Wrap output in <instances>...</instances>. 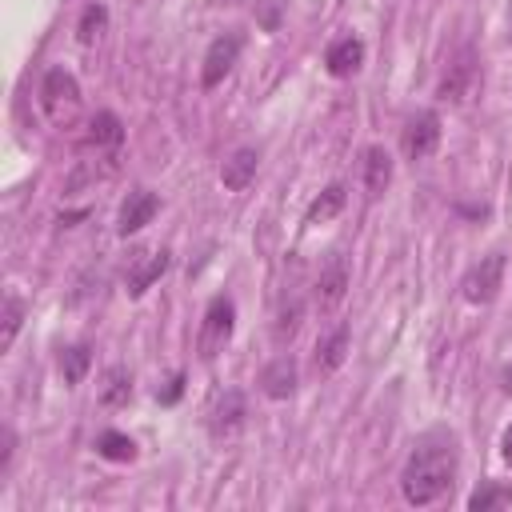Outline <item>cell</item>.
Here are the masks:
<instances>
[{
    "label": "cell",
    "instance_id": "5",
    "mask_svg": "<svg viewBox=\"0 0 512 512\" xmlns=\"http://www.w3.org/2000/svg\"><path fill=\"white\" fill-rule=\"evenodd\" d=\"M500 288H504V252L480 256V260L464 272V280H460V296H464L468 304H492Z\"/></svg>",
    "mask_w": 512,
    "mask_h": 512
},
{
    "label": "cell",
    "instance_id": "11",
    "mask_svg": "<svg viewBox=\"0 0 512 512\" xmlns=\"http://www.w3.org/2000/svg\"><path fill=\"white\" fill-rule=\"evenodd\" d=\"M344 292H348V260L344 256H332L320 268V280H316V308L320 312H336V304L344 300Z\"/></svg>",
    "mask_w": 512,
    "mask_h": 512
},
{
    "label": "cell",
    "instance_id": "16",
    "mask_svg": "<svg viewBox=\"0 0 512 512\" xmlns=\"http://www.w3.org/2000/svg\"><path fill=\"white\" fill-rule=\"evenodd\" d=\"M360 180H364L368 196H380V192L392 184V156H388L380 144L364 148V156H360Z\"/></svg>",
    "mask_w": 512,
    "mask_h": 512
},
{
    "label": "cell",
    "instance_id": "12",
    "mask_svg": "<svg viewBox=\"0 0 512 512\" xmlns=\"http://www.w3.org/2000/svg\"><path fill=\"white\" fill-rule=\"evenodd\" d=\"M344 356H348V324H336V328H328L316 340V348H312V372L316 376H332L344 364Z\"/></svg>",
    "mask_w": 512,
    "mask_h": 512
},
{
    "label": "cell",
    "instance_id": "3",
    "mask_svg": "<svg viewBox=\"0 0 512 512\" xmlns=\"http://www.w3.org/2000/svg\"><path fill=\"white\" fill-rule=\"evenodd\" d=\"M476 88H480V60H476L472 48H460V52L448 60V68H444V76H440V84H436V96H440L444 104H464V100L476 96Z\"/></svg>",
    "mask_w": 512,
    "mask_h": 512
},
{
    "label": "cell",
    "instance_id": "2",
    "mask_svg": "<svg viewBox=\"0 0 512 512\" xmlns=\"http://www.w3.org/2000/svg\"><path fill=\"white\" fill-rule=\"evenodd\" d=\"M232 328H236V304L232 296H212L208 308H204V320H200V360H216L224 352V344L232 340Z\"/></svg>",
    "mask_w": 512,
    "mask_h": 512
},
{
    "label": "cell",
    "instance_id": "19",
    "mask_svg": "<svg viewBox=\"0 0 512 512\" xmlns=\"http://www.w3.org/2000/svg\"><path fill=\"white\" fill-rule=\"evenodd\" d=\"M512 500V480H488V484H480L472 496H468V508L472 512H492V508H500V504H508Z\"/></svg>",
    "mask_w": 512,
    "mask_h": 512
},
{
    "label": "cell",
    "instance_id": "10",
    "mask_svg": "<svg viewBox=\"0 0 512 512\" xmlns=\"http://www.w3.org/2000/svg\"><path fill=\"white\" fill-rule=\"evenodd\" d=\"M160 212V200H156V192H148V188H136V192H128V200L120 204V216H116V232L120 236H132V232H140L152 216Z\"/></svg>",
    "mask_w": 512,
    "mask_h": 512
},
{
    "label": "cell",
    "instance_id": "17",
    "mask_svg": "<svg viewBox=\"0 0 512 512\" xmlns=\"http://www.w3.org/2000/svg\"><path fill=\"white\" fill-rule=\"evenodd\" d=\"M128 396H132V372L112 364L104 372V384H100V404L104 408H120V404H128Z\"/></svg>",
    "mask_w": 512,
    "mask_h": 512
},
{
    "label": "cell",
    "instance_id": "25",
    "mask_svg": "<svg viewBox=\"0 0 512 512\" xmlns=\"http://www.w3.org/2000/svg\"><path fill=\"white\" fill-rule=\"evenodd\" d=\"M104 24H108V12H104V4H88V8H84V16H80V24H76V36H80V44H92V40H100Z\"/></svg>",
    "mask_w": 512,
    "mask_h": 512
},
{
    "label": "cell",
    "instance_id": "1",
    "mask_svg": "<svg viewBox=\"0 0 512 512\" xmlns=\"http://www.w3.org/2000/svg\"><path fill=\"white\" fill-rule=\"evenodd\" d=\"M456 480V436L444 428L424 432L412 452L408 464L400 472V492L408 504H436Z\"/></svg>",
    "mask_w": 512,
    "mask_h": 512
},
{
    "label": "cell",
    "instance_id": "15",
    "mask_svg": "<svg viewBox=\"0 0 512 512\" xmlns=\"http://www.w3.org/2000/svg\"><path fill=\"white\" fill-rule=\"evenodd\" d=\"M256 168H260V152H256V148H236V152L224 160L220 180H224L228 192H244V188L256 180Z\"/></svg>",
    "mask_w": 512,
    "mask_h": 512
},
{
    "label": "cell",
    "instance_id": "9",
    "mask_svg": "<svg viewBox=\"0 0 512 512\" xmlns=\"http://www.w3.org/2000/svg\"><path fill=\"white\" fill-rule=\"evenodd\" d=\"M164 268H168V252H164V248H160V252H136V256L128 260V272H124L128 296H144V292L152 288V280L164 276Z\"/></svg>",
    "mask_w": 512,
    "mask_h": 512
},
{
    "label": "cell",
    "instance_id": "28",
    "mask_svg": "<svg viewBox=\"0 0 512 512\" xmlns=\"http://www.w3.org/2000/svg\"><path fill=\"white\" fill-rule=\"evenodd\" d=\"M500 456H504V464H512V424H508L504 436H500Z\"/></svg>",
    "mask_w": 512,
    "mask_h": 512
},
{
    "label": "cell",
    "instance_id": "26",
    "mask_svg": "<svg viewBox=\"0 0 512 512\" xmlns=\"http://www.w3.org/2000/svg\"><path fill=\"white\" fill-rule=\"evenodd\" d=\"M12 452H16V436H12V428L4 424V428H0V476L8 472V460H12Z\"/></svg>",
    "mask_w": 512,
    "mask_h": 512
},
{
    "label": "cell",
    "instance_id": "18",
    "mask_svg": "<svg viewBox=\"0 0 512 512\" xmlns=\"http://www.w3.org/2000/svg\"><path fill=\"white\" fill-rule=\"evenodd\" d=\"M344 200H348V192H344V184H328L312 204H308V224H328L332 216H340V208H344Z\"/></svg>",
    "mask_w": 512,
    "mask_h": 512
},
{
    "label": "cell",
    "instance_id": "22",
    "mask_svg": "<svg viewBox=\"0 0 512 512\" xmlns=\"http://www.w3.org/2000/svg\"><path fill=\"white\" fill-rule=\"evenodd\" d=\"M96 452L104 456V460H132L136 456V444H132V436H124V432H100V440H96Z\"/></svg>",
    "mask_w": 512,
    "mask_h": 512
},
{
    "label": "cell",
    "instance_id": "13",
    "mask_svg": "<svg viewBox=\"0 0 512 512\" xmlns=\"http://www.w3.org/2000/svg\"><path fill=\"white\" fill-rule=\"evenodd\" d=\"M260 392H264L268 400H288V396L296 392V360H292V356L268 360L264 372H260Z\"/></svg>",
    "mask_w": 512,
    "mask_h": 512
},
{
    "label": "cell",
    "instance_id": "20",
    "mask_svg": "<svg viewBox=\"0 0 512 512\" xmlns=\"http://www.w3.org/2000/svg\"><path fill=\"white\" fill-rule=\"evenodd\" d=\"M88 140H92L96 148H120L124 128H120V120H116L112 112H96V116H92V132H88Z\"/></svg>",
    "mask_w": 512,
    "mask_h": 512
},
{
    "label": "cell",
    "instance_id": "4",
    "mask_svg": "<svg viewBox=\"0 0 512 512\" xmlns=\"http://www.w3.org/2000/svg\"><path fill=\"white\" fill-rule=\"evenodd\" d=\"M40 108H44V116L52 124L72 120V112L80 108V84H76V76L64 72V68H52L44 76V84H40Z\"/></svg>",
    "mask_w": 512,
    "mask_h": 512
},
{
    "label": "cell",
    "instance_id": "29",
    "mask_svg": "<svg viewBox=\"0 0 512 512\" xmlns=\"http://www.w3.org/2000/svg\"><path fill=\"white\" fill-rule=\"evenodd\" d=\"M500 380H504V392H512V368H504V376H500Z\"/></svg>",
    "mask_w": 512,
    "mask_h": 512
},
{
    "label": "cell",
    "instance_id": "23",
    "mask_svg": "<svg viewBox=\"0 0 512 512\" xmlns=\"http://www.w3.org/2000/svg\"><path fill=\"white\" fill-rule=\"evenodd\" d=\"M0 320H4V332H0V348L8 352V348H12V340H16V332H20V324H24V300L8 292V296H4V316H0Z\"/></svg>",
    "mask_w": 512,
    "mask_h": 512
},
{
    "label": "cell",
    "instance_id": "8",
    "mask_svg": "<svg viewBox=\"0 0 512 512\" xmlns=\"http://www.w3.org/2000/svg\"><path fill=\"white\" fill-rule=\"evenodd\" d=\"M236 56H240V36H236V32H224V36H216V40L208 44V52H204L200 84H204V88H216V84H220V80L232 72Z\"/></svg>",
    "mask_w": 512,
    "mask_h": 512
},
{
    "label": "cell",
    "instance_id": "27",
    "mask_svg": "<svg viewBox=\"0 0 512 512\" xmlns=\"http://www.w3.org/2000/svg\"><path fill=\"white\" fill-rule=\"evenodd\" d=\"M180 392H184V376H172V384L164 392H156V400L160 404H172V400H180Z\"/></svg>",
    "mask_w": 512,
    "mask_h": 512
},
{
    "label": "cell",
    "instance_id": "21",
    "mask_svg": "<svg viewBox=\"0 0 512 512\" xmlns=\"http://www.w3.org/2000/svg\"><path fill=\"white\" fill-rule=\"evenodd\" d=\"M88 364H92V348L88 344H72V348L60 352V372H64L68 384H80L84 372H88Z\"/></svg>",
    "mask_w": 512,
    "mask_h": 512
},
{
    "label": "cell",
    "instance_id": "24",
    "mask_svg": "<svg viewBox=\"0 0 512 512\" xmlns=\"http://www.w3.org/2000/svg\"><path fill=\"white\" fill-rule=\"evenodd\" d=\"M300 316H304V304H300V300L284 304V308L276 312V324H272V340H276V344L292 340V336H296V328H300Z\"/></svg>",
    "mask_w": 512,
    "mask_h": 512
},
{
    "label": "cell",
    "instance_id": "14",
    "mask_svg": "<svg viewBox=\"0 0 512 512\" xmlns=\"http://www.w3.org/2000/svg\"><path fill=\"white\" fill-rule=\"evenodd\" d=\"M360 64H364V44L356 40V36H340V40H332L328 44V52H324V68L332 72V76H352V72H360Z\"/></svg>",
    "mask_w": 512,
    "mask_h": 512
},
{
    "label": "cell",
    "instance_id": "6",
    "mask_svg": "<svg viewBox=\"0 0 512 512\" xmlns=\"http://www.w3.org/2000/svg\"><path fill=\"white\" fill-rule=\"evenodd\" d=\"M436 144H440V116L432 108L412 112L404 120V128H400V152L408 160H424V156L436 152Z\"/></svg>",
    "mask_w": 512,
    "mask_h": 512
},
{
    "label": "cell",
    "instance_id": "7",
    "mask_svg": "<svg viewBox=\"0 0 512 512\" xmlns=\"http://www.w3.org/2000/svg\"><path fill=\"white\" fill-rule=\"evenodd\" d=\"M244 416H248L244 392H240V388L220 392L216 404H212V412H208V432H212V440H232V436L244 428Z\"/></svg>",
    "mask_w": 512,
    "mask_h": 512
}]
</instances>
